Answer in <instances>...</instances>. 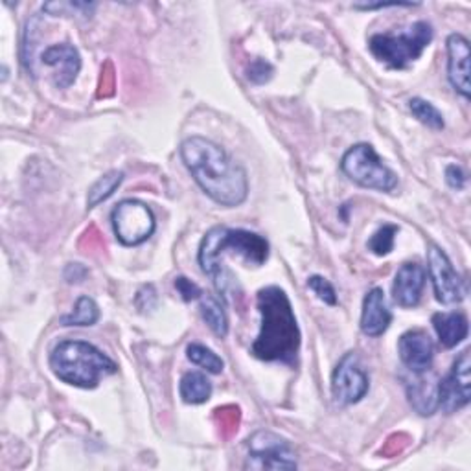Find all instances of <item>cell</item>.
Instances as JSON below:
<instances>
[{
	"label": "cell",
	"instance_id": "cell-1",
	"mask_svg": "<svg viewBox=\"0 0 471 471\" xmlns=\"http://www.w3.org/2000/svg\"><path fill=\"white\" fill-rule=\"evenodd\" d=\"M181 157L194 181L214 203L226 208L245 203L249 196L247 171L221 146L205 137H190L181 144Z\"/></svg>",
	"mask_w": 471,
	"mask_h": 471
},
{
	"label": "cell",
	"instance_id": "cell-2",
	"mask_svg": "<svg viewBox=\"0 0 471 471\" xmlns=\"http://www.w3.org/2000/svg\"><path fill=\"white\" fill-rule=\"evenodd\" d=\"M260 333L253 342V356L260 361H280L293 365L301 350V328L291 301L284 289L269 285L258 291Z\"/></svg>",
	"mask_w": 471,
	"mask_h": 471
},
{
	"label": "cell",
	"instance_id": "cell-3",
	"mask_svg": "<svg viewBox=\"0 0 471 471\" xmlns=\"http://www.w3.org/2000/svg\"><path fill=\"white\" fill-rule=\"evenodd\" d=\"M240 256L247 265L260 267L269 258V244L264 236L242 228L214 226L210 228L199 245V265L205 274H208L217 291L225 294L226 280L223 276V256Z\"/></svg>",
	"mask_w": 471,
	"mask_h": 471
},
{
	"label": "cell",
	"instance_id": "cell-4",
	"mask_svg": "<svg viewBox=\"0 0 471 471\" xmlns=\"http://www.w3.org/2000/svg\"><path fill=\"white\" fill-rule=\"evenodd\" d=\"M50 369L57 380L80 389H96L101 378L118 370L101 350L85 341H63L50 353Z\"/></svg>",
	"mask_w": 471,
	"mask_h": 471
},
{
	"label": "cell",
	"instance_id": "cell-5",
	"mask_svg": "<svg viewBox=\"0 0 471 471\" xmlns=\"http://www.w3.org/2000/svg\"><path fill=\"white\" fill-rule=\"evenodd\" d=\"M433 41V26L418 21L399 34H376L369 41V48L378 62L390 69L401 71L424 53Z\"/></svg>",
	"mask_w": 471,
	"mask_h": 471
},
{
	"label": "cell",
	"instance_id": "cell-6",
	"mask_svg": "<svg viewBox=\"0 0 471 471\" xmlns=\"http://www.w3.org/2000/svg\"><path fill=\"white\" fill-rule=\"evenodd\" d=\"M341 169L350 181L363 188L389 194L398 187L396 173L380 159L370 144L350 148L341 160Z\"/></svg>",
	"mask_w": 471,
	"mask_h": 471
},
{
	"label": "cell",
	"instance_id": "cell-7",
	"mask_svg": "<svg viewBox=\"0 0 471 471\" xmlns=\"http://www.w3.org/2000/svg\"><path fill=\"white\" fill-rule=\"evenodd\" d=\"M116 240L126 247H137L148 242L155 232V216L151 208L137 199L118 203L111 214Z\"/></svg>",
	"mask_w": 471,
	"mask_h": 471
},
{
	"label": "cell",
	"instance_id": "cell-8",
	"mask_svg": "<svg viewBox=\"0 0 471 471\" xmlns=\"http://www.w3.org/2000/svg\"><path fill=\"white\" fill-rule=\"evenodd\" d=\"M249 462L256 469H294L299 466L293 446L273 431H256L247 440Z\"/></svg>",
	"mask_w": 471,
	"mask_h": 471
},
{
	"label": "cell",
	"instance_id": "cell-9",
	"mask_svg": "<svg viewBox=\"0 0 471 471\" xmlns=\"http://www.w3.org/2000/svg\"><path fill=\"white\" fill-rule=\"evenodd\" d=\"M370 389V380L356 351H348L332 374V396L337 405L360 403Z\"/></svg>",
	"mask_w": 471,
	"mask_h": 471
},
{
	"label": "cell",
	"instance_id": "cell-10",
	"mask_svg": "<svg viewBox=\"0 0 471 471\" xmlns=\"http://www.w3.org/2000/svg\"><path fill=\"white\" fill-rule=\"evenodd\" d=\"M428 271L435 289V297L440 304L455 306L466 299V282L455 271L446 253L437 245H429L428 249Z\"/></svg>",
	"mask_w": 471,
	"mask_h": 471
},
{
	"label": "cell",
	"instance_id": "cell-11",
	"mask_svg": "<svg viewBox=\"0 0 471 471\" xmlns=\"http://www.w3.org/2000/svg\"><path fill=\"white\" fill-rule=\"evenodd\" d=\"M471 399V360L466 348L455 360L449 374L438 381V409L446 415L464 409Z\"/></svg>",
	"mask_w": 471,
	"mask_h": 471
},
{
	"label": "cell",
	"instance_id": "cell-12",
	"mask_svg": "<svg viewBox=\"0 0 471 471\" xmlns=\"http://www.w3.org/2000/svg\"><path fill=\"white\" fill-rule=\"evenodd\" d=\"M398 353L401 363L412 372H428L433 365L435 344L424 330H409L398 341Z\"/></svg>",
	"mask_w": 471,
	"mask_h": 471
},
{
	"label": "cell",
	"instance_id": "cell-13",
	"mask_svg": "<svg viewBox=\"0 0 471 471\" xmlns=\"http://www.w3.org/2000/svg\"><path fill=\"white\" fill-rule=\"evenodd\" d=\"M43 63L52 67L53 72V83L57 89H69L80 71H82V55L78 52L76 46L69 44V43H62V44H53L50 48H46L41 55Z\"/></svg>",
	"mask_w": 471,
	"mask_h": 471
},
{
	"label": "cell",
	"instance_id": "cell-14",
	"mask_svg": "<svg viewBox=\"0 0 471 471\" xmlns=\"http://www.w3.org/2000/svg\"><path fill=\"white\" fill-rule=\"evenodd\" d=\"M469 59V41L460 34H451L447 37V78L453 89L466 100L471 92Z\"/></svg>",
	"mask_w": 471,
	"mask_h": 471
},
{
	"label": "cell",
	"instance_id": "cell-15",
	"mask_svg": "<svg viewBox=\"0 0 471 471\" xmlns=\"http://www.w3.org/2000/svg\"><path fill=\"white\" fill-rule=\"evenodd\" d=\"M424 285H426V269L417 262L403 264L394 276L392 299L401 308H415L422 299Z\"/></svg>",
	"mask_w": 471,
	"mask_h": 471
},
{
	"label": "cell",
	"instance_id": "cell-16",
	"mask_svg": "<svg viewBox=\"0 0 471 471\" xmlns=\"http://www.w3.org/2000/svg\"><path fill=\"white\" fill-rule=\"evenodd\" d=\"M392 322V312L389 310L385 293L381 287H374L367 293L361 312V332L369 337H381Z\"/></svg>",
	"mask_w": 471,
	"mask_h": 471
},
{
	"label": "cell",
	"instance_id": "cell-17",
	"mask_svg": "<svg viewBox=\"0 0 471 471\" xmlns=\"http://www.w3.org/2000/svg\"><path fill=\"white\" fill-rule=\"evenodd\" d=\"M428 372L417 374L415 380L407 383L409 403L422 417H431L438 409V383L437 378L428 376Z\"/></svg>",
	"mask_w": 471,
	"mask_h": 471
},
{
	"label": "cell",
	"instance_id": "cell-18",
	"mask_svg": "<svg viewBox=\"0 0 471 471\" xmlns=\"http://www.w3.org/2000/svg\"><path fill=\"white\" fill-rule=\"evenodd\" d=\"M433 328L446 348H455L460 344L469 332V322L464 313H435L433 315Z\"/></svg>",
	"mask_w": 471,
	"mask_h": 471
},
{
	"label": "cell",
	"instance_id": "cell-19",
	"mask_svg": "<svg viewBox=\"0 0 471 471\" xmlns=\"http://www.w3.org/2000/svg\"><path fill=\"white\" fill-rule=\"evenodd\" d=\"M179 392L185 403L201 405L207 403L212 396V381L201 372H187L181 378Z\"/></svg>",
	"mask_w": 471,
	"mask_h": 471
},
{
	"label": "cell",
	"instance_id": "cell-20",
	"mask_svg": "<svg viewBox=\"0 0 471 471\" xmlns=\"http://www.w3.org/2000/svg\"><path fill=\"white\" fill-rule=\"evenodd\" d=\"M199 310L203 321L208 324V328L217 335V337H226L228 333V317L221 306V303L214 297V294H205L199 299Z\"/></svg>",
	"mask_w": 471,
	"mask_h": 471
},
{
	"label": "cell",
	"instance_id": "cell-21",
	"mask_svg": "<svg viewBox=\"0 0 471 471\" xmlns=\"http://www.w3.org/2000/svg\"><path fill=\"white\" fill-rule=\"evenodd\" d=\"M122 183H124V171H118V169L107 171L91 187L87 196V208L89 210L96 208L100 203L107 201L118 188H120Z\"/></svg>",
	"mask_w": 471,
	"mask_h": 471
},
{
	"label": "cell",
	"instance_id": "cell-22",
	"mask_svg": "<svg viewBox=\"0 0 471 471\" xmlns=\"http://www.w3.org/2000/svg\"><path fill=\"white\" fill-rule=\"evenodd\" d=\"M100 321V308L91 297H80L72 313L62 317V326H94Z\"/></svg>",
	"mask_w": 471,
	"mask_h": 471
},
{
	"label": "cell",
	"instance_id": "cell-23",
	"mask_svg": "<svg viewBox=\"0 0 471 471\" xmlns=\"http://www.w3.org/2000/svg\"><path fill=\"white\" fill-rule=\"evenodd\" d=\"M409 109H410L412 114H415L417 120L422 122L424 126H428V128H431L435 131L444 130V126H446L444 116L431 101L422 100V98H412L409 101Z\"/></svg>",
	"mask_w": 471,
	"mask_h": 471
},
{
	"label": "cell",
	"instance_id": "cell-24",
	"mask_svg": "<svg viewBox=\"0 0 471 471\" xmlns=\"http://www.w3.org/2000/svg\"><path fill=\"white\" fill-rule=\"evenodd\" d=\"M187 356H188V360L194 365L205 369L210 374H221L223 372V367H225L223 360L217 356V353H214L210 348H207V346H203L199 342L188 344Z\"/></svg>",
	"mask_w": 471,
	"mask_h": 471
},
{
	"label": "cell",
	"instance_id": "cell-25",
	"mask_svg": "<svg viewBox=\"0 0 471 471\" xmlns=\"http://www.w3.org/2000/svg\"><path fill=\"white\" fill-rule=\"evenodd\" d=\"M96 5L92 3H46L43 6V12H46L52 17H83L91 19L94 14Z\"/></svg>",
	"mask_w": 471,
	"mask_h": 471
},
{
	"label": "cell",
	"instance_id": "cell-26",
	"mask_svg": "<svg viewBox=\"0 0 471 471\" xmlns=\"http://www.w3.org/2000/svg\"><path fill=\"white\" fill-rule=\"evenodd\" d=\"M214 420H216V424L219 428L221 437L230 438L232 435L238 433L240 420H242V412H240L238 407L225 405V407H219V409L214 410Z\"/></svg>",
	"mask_w": 471,
	"mask_h": 471
},
{
	"label": "cell",
	"instance_id": "cell-27",
	"mask_svg": "<svg viewBox=\"0 0 471 471\" xmlns=\"http://www.w3.org/2000/svg\"><path fill=\"white\" fill-rule=\"evenodd\" d=\"M398 230L399 228L396 225H383L381 228H378L369 240V251H372L376 256H387L394 249Z\"/></svg>",
	"mask_w": 471,
	"mask_h": 471
},
{
	"label": "cell",
	"instance_id": "cell-28",
	"mask_svg": "<svg viewBox=\"0 0 471 471\" xmlns=\"http://www.w3.org/2000/svg\"><path fill=\"white\" fill-rule=\"evenodd\" d=\"M308 287L317 294V297L324 303V304H330V306H335L337 304V294H335V289L333 285L322 278V276H312L308 280Z\"/></svg>",
	"mask_w": 471,
	"mask_h": 471
},
{
	"label": "cell",
	"instance_id": "cell-29",
	"mask_svg": "<svg viewBox=\"0 0 471 471\" xmlns=\"http://www.w3.org/2000/svg\"><path fill=\"white\" fill-rule=\"evenodd\" d=\"M175 289L177 293L181 294V299L185 303H192V301H197L203 297V291L197 284H194L192 280H188L187 276H177L175 278Z\"/></svg>",
	"mask_w": 471,
	"mask_h": 471
},
{
	"label": "cell",
	"instance_id": "cell-30",
	"mask_svg": "<svg viewBox=\"0 0 471 471\" xmlns=\"http://www.w3.org/2000/svg\"><path fill=\"white\" fill-rule=\"evenodd\" d=\"M247 78L253 83L262 85V83H265L273 78V67L265 62V59H255V62L247 69Z\"/></svg>",
	"mask_w": 471,
	"mask_h": 471
},
{
	"label": "cell",
	"instance_id": "cell-31",
	"mask_svg": "<svg viewBox=\"0 0 471 471\" xmlns=\"http://www.w3.org/2000/svg\"><path fill=\"white\" fill-rule=\"evenodd\" d=\"M446 183L453 188V190H462L466 187V173L460 166L451 164L446 168Z\"/></svg>",
	"mask_w": 471,
	"mask_h": 471
},
{
	"label": "cell",
	"instance_id": "cell-32",
	"mask_svg": "<svg viewBox=\"0 0 471 471\" xmlns=\"http://www.w3.org/2000/svg\"><path fill=\"white\" fill-rule=\"evenodd\" d=\"M407 442H409V437H407V435H392V437L387 440V444H385V447L381 449V453L387 455V457L399 455V453L405 449Z\"/></svg>",
	"mask_w": 471,
	"mask_h": 471
},
{
	"label": "cell",
	"instance_id": "cell-33",
	"mask_svg": "<svg viewBox=\"0 0 471 471\" xmlns=\"http://www.w3.org/2000/svg\"><path fill=\"white\" fill-rule=\"evenodd\" d=\"M89 274V271L82 265V264H69L65 269V278L69 284H78L82 282L85 276Z\"/></svg>",
	"mask_w": 471,
	"mask_h": 471
},
{
	"label": "cell",
	"instance_id": "cell-34",
	"mask_svg": "<svg viewBox=\"0 0 471 471\" xmlns=\"http://www.w3.org/2000/svg\"><path fill=\"white\" fill-rule=\"evenodd\" d=\"M112 91V65L107 63L101 69V82H100V96H107Z\"/></svg>",
	"mask_w": 471,
	"mask_h": 471
},
{
	"label": "cell",
	"instance_id": "cell-35",
	"mask_svg": "<svg viewBox=\"0 0 471 471\" xmlns=\"http://www.w3.org/2000/svg\"><path fill=\"white\" fill-rule=\"evenodd\" d=\"M396 6H415V5H399V3H380V5H353L358 10H376V8H396Z\"/></svg>",
	"mask_w": 471,
	"mask_h": 471
}]
</instances>
